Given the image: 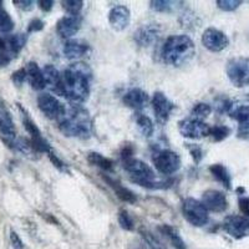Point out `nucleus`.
<instances>
[{
	"instance_id": "nucleus-46",
	"label": "nucleus",
	"mask_w": 249,
	"mask_h": 249,
	"mask_svg": "<svg viewBox=\"0 0 249 249\" xmlns=\"http://www.w3.org/2000/svg\"><path fill=\"white\" fill-rule=\"evenodd\" d=\"M5 48V40H3L1 37H0V50H4Z\"/></svg>"
},
{
	"instance_id": "nucleus-17",
	"label": "nucleus",
	"mask_w": 249,
	"mask_h": 249,
	"mask_svg": "<svg viewBox=\"0 0 249 249\" xmlns=\"http://www.w3.org/2000/svg\"><path fill=\"white\" fill-rule=\"evenodd\" d=\"M81 17L80 15H65L56 23V31L60 37L70 40L81 28Z\"/></svg>"
},
{
	"instance_id": "nucleus-19",
	"label": "nucleus",
	"mask_w": 249,
	"mask_h": 249,
	"mask_svg": "<svg viewBox=\"0 0 249 249\" xmlns=\"http://www.w3.org/2000/svg\"><path fill=\"white\" fill-rule=\"evenodd\" d=\"M44 80H45V88L55 92L59 96H65L64 85H62V75L53 65H45L43 69Z\"/></svg>"
},
{
	"instance_id": "nucleus-42",
	"label": "nucleus",
	"mask_w": 249,
	"mask_h": 249,
	"mask_svg": "<svg viewBox=\"0 0 249 249\" xmlns=\"http://www.w3.org/2000/svg\"><path fill=\"white\" fill-rule=\"evenodd\" d=\"M14 4L19 9L24 10V12H30L34 9V1L31 0H14Z\"/></svg>"
},
{
	"instance_id": "nucleus-18",
	"label": "nucleus",
	"mask_w": 249,
	"mask_h": 249,
	"mask_svg": "<svg viewBox=\"0 0 249 249\" xmlns=\"http://www.w3.org/2000/svg\"><path fill=\"white\" fill-rule=\"evenodd\" d=\"M131 13L130 9L124 5L113 6L108 13V23L116 31H122L130 25Z\"/></svg>"
},
{
	"instance_id": "nucleus-29",
	"label": "nucleus",
	"mask_w": 249,
	"mask_h": 249,
	"mask_svg": "<svg viewBox=\"0 0 249 249\" xmlns=\"http://www.w3.org/2000/svg\"><path fill=\"white\" fill-rule=\"evenodd\" d=\"M151 9L155 12L159 13H172L176 9V5L178 4V1H170V0H153L151 1Z\"/></svg>"
},
{
	"instance_id": "nucleus-36",
	"label": "nucleus",
	"mask_w": 249,
	"mask_h": 249,
	"mask_svg": "<svg viewBox=\"0 0 249 249\" xmlns=\"http://www.w3.org/2000/svg\"><path fill=\"white\" fill-rule=\"evenodd\" d=\"M241 5V0H217V6L223 12H234Z\"/></svg>"
},
{
	"instance_id": "nucleus-6",
	"label": "nucleus",
	"mask_w": 249,
	"mask_h": 249,
	"mask_svg": "<svg viewBox=\"0 0 249 249\" xmlns=\"http://www.w3.org/2000/svg\"><path fill=\"white\" fill-rule=\"evenodd\" d=\"M19 110L20 112H21V120H23L24 127H25L26 132L30 135L31 146H33L35 152L46 153V155L53 152V148H51L50 143L44 139L43 133H41L40 128L36 126V124L33 121V119L29 116V113L26 112V111L24 110L20 105H19Z\"/></svg>"
},
{
	"instance_id": "nucleus-41",
	"label": "nucleus",
	"mask_w": 249,
	"mask_h": 249,
	"mask_svg": "<svg viewBox=\"0 0 249 249\" xmlns=\"http://www.w3.org/2000/svg\"><path fill=\"white\" fill-rule=\"evenodd\" d=\"M238 207L244 217L249 218V197H241L238 199Z\"/></svg>"
},
{
	"instance_id": "nucleus-22",
	"label": "nucleus",
	"mask_w": 249,
	"mask_h": 249,
	"mask_svg": "<svg viewBox=\"0 0 249 249\" xmlns=\"http://www.w3.org/2000/svg\"><path fill=\"white\" fill-rule=\"evenodd\" d=\"M26 71V79L29 84L34 90H43L45 89V80H44L43 70L39 68L36 62L30 61L25 68Z\"/></svg>"
},
{
	"instance_id": "nucleus-44",
	"label": "nucleus",
	"mask_w": 249,
	"mask_h": 249,
	"mask_svg": "<svg viewBox=\"0 0 249 249\" xmlns=\"http://www.w3.org/2000/svg\"><path fill=\"white\" fill-rule=\"evenodd\" d=\"M10 60H12V56H10V54L6 51V49L0 50V66H8Z\"/></svg>"
},
{
	"instance_id": "nucleus-32",
	"label": "nucleus",
	"mask_w": 249,
	"mask_h": 249,
	"mask_svg": "<svg viewBox=\"0 0 249 249\" xmlns=\"http://www.w3.org/2000/svg\"><path fill=\"white\" fill-rule=\"evenodd\" d=\"M14 29V21L6 10L0 6V31L1 33H10Z\"/></svg>"
},
{
	"instance_id": "nucleus-5",
	"label": "nucleus",
	"mask_w": 249,
	"mask_h": 249,
	"mask_svg": "<svg viewBox=\"0 0 249 249\" xmlns=\"http://www.w3.org/2000/svg\"><path fill=\"white\" fill-rule=\"evenodd\" d=\"M227 76L235 88L249 86V59L238 56L227 62Z\"/></svg>"
},
{
	"instance_id": "nucleus-43",
	"label": "nucleus",
	"mask_w": 249,
	"mask_h": 249,
	"mask_svg": "<svg viewBox=\"0 0 249 249\" xmlns=\"http://www.w3.org/2000/svg\"><path fill=\"white\" fill-rule=\"evenodd\" d=\"M10 241H12L13 247H14L15 249H23L24 248L23 241L20 239V237L18 235V233H15L14 231H12V232H10Z\"/></svg>"
},
{
	"instance_id": "nucleus-27",
	"label": "nucleus",
	"mask_w": 249,
	"mask_h": 249,
	"mask_svg": "<svg viewBox=\"0 0 249 249\" xmlns=\"http://www.w3.org/2000/svg\"><path fill=\"white\" fill-rule=\"evenodd\" d=\"M160 230H161V232L170 239L171 244H172L176 249H187L184 241L182 239L181 235L178 234V232H177L173 227L168 226V224H164V226H162Z\"/></svg>"
},
{
	"instance_id": "nucleus-9",
	"label": "nucleus",
	"mask_w": 249,
	"mask_h": 249,
	"mask_svg": "<svg viewBox=\"0 0 249 249\" xmlns=\"http://www.w3.org/2000/svg\"><path fill=\"white\" fill-rule=\"evenodd\" d=\"M178 130L182 136L186 139L199 140L210 136L211 126L201 120L190 117V119H184L178 122Z\"/></svg>"
},
{
	"instance_id": "nucleus-20",
	"label": "nucleus",
	"mask_w": 249,
	"mask_h": 249,
	"mask_svg": "<svg viewBox=\"0 0 249 249\" xmlns=\"http://www.w3.org/2000/svg\"><path fill=\"white\" fill-rule=\"evenodd\" d=\"M122 101H124V105L128 106V107L133 108V110L136 111H140L147 106L148 101H150V97H148L147 92L142 90V89L133 88L124 93Z\"/></svg>"
},
{
	"instance_id": "nucleus-1",
	"label": "nucleus",
	"mask_w": 249,
	"mask_h": 249,
	"mask_svg": "<svg viewBox=\"0 0 249 249\" xmlns=\"http://www.w3.org/2000/svg\"><path fill=\"white\" fill-rule=\"evenodd\" d=\"M92 71L85 62L71 64L62 75V85L65 97L74 105L85 102L90 95V81Z\"/></svg>"
},
{
	"instance_id": "nucleus-12",
	"label": "nucleus",
	"mask_w": 249,
	"mask_h": 249,
	"mask_svg": "<svg viewBox=\"0 0 249 249\" xmlns=\"http://www.w3.org/2000/svg\"><path fill=\"white\" fill-rule=\"evenodd\" d=\"M202 44L212 53H219L230 45V39L223 31L215 28H208L202 35Z\"/></svg>"
},
{
	"instance_id": "nucleus-40",
	"label": "nucleus",
	"mask_w": 249,
	"mask_h": 249,
	"mask_svg": "<svg viewBox=\"0 0 249 249\" xmlns=\"http://www.w3.org/2000/svg\"><path fill=\"white\" fill-rule=\"evenodd\" d=\"M44 26H45V24H44L43 20L39 19V18H35V19H33L29 23L28 33H37V31H41L44 29Z\"/></svg>"
},
{
	"instance_id": "nucleus-14",
	"label": "nucleus",
	"mask_w": 249,
	"mask_h": 249,
	"mask_svg": "<svg viewBox=\"0 0 249 249\" xmlns=\"http://www.w3.org/2000/svg\"><path fill=\"white\" fill-rule=\"evenodd\" d=\"M152 107L156 117H157V121L161 122V124H166L170 119L171 112L175 110L173 102L161 91L153 93Z\"/></svg>"
},
{
	"instance_id": "nucleus-37",
	"label": "nucleus",
	"mask_w": 249,
	"mask_h": 249,
	"mask_svg": "<svg viewBox=\"0 0 249 249\" xmlns=\"http://www.w3.org/2000/svg\"><path fill=\"white\" fill-rule=\"evenodd\" d=\"M188 150H190L191 156H192V159L195 160L196 163H199L203 159V150L199 147L198 144H192L188 143Z\"/></svg>"
},
{
	"instance_id": "nucleus-2",
	"label": "nucleus",
	"mask_w": 249,
	"mask_h": 249,
	"mask_svg": "<svg viewBox=\"0 0 249 249\" xmlns=\"http://www.w3.org/2000/svg\"><path fill=\"white\" fill-rule=\"evenodd\" d=\"M59 128L65 136L76 139H89L92 131L90 113L80 105H72L65 108L59 120Z\"/></svg>"
},
{
	"instance_id": "nucleus-30",
	"label": "nucleus",
	"mask_w": 249,
	"mask_h": 249,
	"mask_svg": "<svg viewBox=\"0 0 249 249\" xmlns=\"http://www.w3.org/2000/svg\"><path fill=\"white\" fill-rule=\"evenodd\" d=\"M211 112H212V107H211L208 104L199 102V104H196V105L193 106L192 111H191V117L203 121L206 117L210 116Z\"/></svg>"
},
{
	"instance_id": "nucleus-45",
	"label": "nucleus",
	"mask_w": 249,
	"mask_h": 249,
	"mask_svg": "<svg viewBox=\"0 0 249 249\" xmlns=\"http://www.w3.org/2000/svg\"><path fill=\"white\" fill-rule=\"evenodd\" d=\"M37 4H39V8L45 13L50 12L53 6H54V1L53 0H40V1H37Z\"/></svg>"
},
{
	"instance_id": "nucleus-21",
	"label": "nucleus",
	"mask_w": 249,
	"mask_h": 249,
	"mask_svg": "<svg viewBox=\"0 0 249 249\" xmlns=\"http://www.w3.org/2000/svg\"><path fill=\"white\" fill-rule=\"evenodd\" d=\"M89 49H90L89 48V44L85 43V41L77 39H70L65 41L62 51H64V55L68 59L74 60L88 54Z\"/></svg>"
},
{
	"instance_id": "nucleus-24",
	"label": "nucleus",
	"mask_w": 249,
	"mask_h": 249,
	"mask_svg": "<svg viewBox=\"0 0 249 249\" xmlns=\"http://www.w3.org/2000/svg\"><path fill=\"white\" fill-rule=\"evenodd\" d=\"M26 41H28V36L26 34H15L10 35V36L6 37L5 40V48L10 56H15L23 50L24 46L26 45Z\"/></svg>"
},
{
	"instance_id": "nucleus-35",
	"label": "nucleus",
	"mask_w": 249,
	"mask_h": 249,
	"mask_svg": "<svg viewBox=\"0 0 249 249\" xmlns=\"http://www.w3.org/2000/svg\"><path fill=\"white\" fill-rule=\"evenodd\" d=\"M141 235L150 249H164L163 244H162L161 242H160L159 239H157V238L150 232V231L141 230Z\"/></svg>"
},
{
	"instance_id": "nucleus-26",
	"label": "nucleus",
	"mask_w": 249,
	"mask_h": 249,
	"mask_svg": "<svg viewBox=\"0 0 249 249\" xmlns=\"http://www.w3.org/2000/svg\"><path fill=\"white\" fill-rule=\"evenodd\" d=\"M88 161L89 163L92 164V166H96V167L101 168L104 171H112L113 168V161L112 160L107 159L105 156H102L99 152H90L88 155Z\"/></svg>"
},
{
	"instance_id": "nucleus-15",
	"label": "nucleus",
	"mask_w": 249,
	"mask_h": 249,
	"mask_svg": "<svg viewBox=\"0 0 249 249\" xmlns=\"http://www.w3.org/2000/svg\"><path fill=\"white\" fill-rule=\"evenodd\" d=\"M202 204L208 212L222 213L228 208V201L223 192L215 190H208L202 196Z\"/></svg>"
},
{
	"instance_id": "nucleus-16",
	"label": "nucleus",
	"mask_w": 249,
	"mask_h": 249,
	"mask_svg": "<svg viewBox=\"0 0 249 249\" xmlns=\"http://www.w3.org/2000/svg\"><path fill=\"white\" fill-rule=\"evenodd\" d=\"M160 36H161V28L157 24H144L135 31L133 39L140 46L147 48L157 43Z\"/></svg>"
},
{
	"instance_id": "nucleus-28",
	"label": "nucleus",
	"mask_w": 249,
	"mask_h": 249,
	"mask_svg": "<svg viewBox=\"0 0 249 249\" xmlns=\"http://www.w3.org/2000/svg\"><path fill=\"white\" fill-rule=\"evenodd\" d=\"M136 124L140 132H141L144 137L152 136L153 131H155V124H153L152 120H151L150 117L143 115V113H139V116L136 117Z\"/></svg>"
},
{
	"instance_id": "nucleus-11",
	"label": "nucleus",
	"mask_w": 249,
	"mask_h": 249,
	"mask_svg": "<svg viewBox=\"0 0 249 249\" xmlns=\"http://www.w3.org/2000/svg\"><path fill=\"white\" fill-rule=\"evenodd\" d=\"M232 119L238 122V137L249 139V105L248 104H234L233 102L228 111Z\"/></svg>"
},
{
	"instance_id": "nucleus-39",
	"label": "nucleus",
	"mask_w": 249,
	"mask_h": 249,
	"mask_svg": "<svg viewBox=\"0 0 249 249\" xmlns=\"http://www.w3.org/2000/svg\"><path fill=\"white\" fill-rule=\"evenodd\" d=\"M12 80H13V82H14V84L17 86H21V85H23L24 82H25V80H26L25 68L20 69V70L15 71L14 74H13V76H12Z\"/></svg>"
},
{
	"instance_id": "nucleus-25",
	"label": "nucleus",
	"mask_w": 249,
	"mask_h": 249,
	"mask_svg": "<svg viewBox=\"0 0 249 249\" xmlns=\"http://www.w3.org/2000/svg\"><path fill=\"white\" fill-rule=\"evenodd\" d=\"M210 172L212 176L217 179L218 182H221L223 184L224 188L231 190L232 188V177H231L230 171L227 170L222 163H214L210 167Z\"/></svg>"
},
{
	"instance_id": "nucleus-4",
	"label": "nucleus",
	"mask_w": 249,
	"mask_h": 249,
	"mask_svg": "<svg viewBox=\"0 0 249 249\" xmlns=\"http://www.w3.org/2000/svg\"><path fill=\"white\" fill-rule=\"evenodd\" d=\"M124 171L130 175L131 181L146 188H160L163 182L156 179V173L146 162L135 157H127L122 160Z\"/></svg>"
},
{
	"instance_id": "nucleus-13",
	"label": "nucleus",
	"mask_w": 249,
	"mask_h": 249,
	"mask_svg": "<svg viewBox=\"0 0 249 249\" xmlns=\"http://www.w3.org/2000/svg\"><path fill=\"white\" fill-rule=\"evenodd\" d=\"M223 230L235 239L244 238L249 235V218L244 215H228L223 222Z\"/></svg>"
},
{
	"instance_id": "nucleus-31",
	"label": "nucleus",
	"mask_w": 249,
	"mask_h": 249,
	"mask_svg": "<svg viewBox=\"0 0 249 249\" xmlns=\"http://www.w3.org/2000/svg\"><path fill=\"white\" fill-rule=\"evenodd\" d=\"M231 135V128L224 126V124H217V126H213L211 127L210 136L212 137L213 141L215 142H222L223 140H226L227 137Z\"/></svg>"
},
{
	"instance_id": "nucleus-10",
	"label": "nucleus",
	"mask_w": 249,
	"mask_h": 249,
	"mask_svg": "<svg viewBox=\"0 0 249 249\" xmlns=\"http://www.w3.org/2000/svg\"><path fill=\"white\" fill-rule=\"evenodd\" d=\"M37 106L40 111L45 115L48 119L59 121L65 112L66 106L60 102L59 99L50 95V93H41L37 97Z\"/></svg>"
},
{
	"instance_id": "nucleus-3",
	"label": "nucleus",
	"mask_w": 249,
	"mask_h": 249,
	"mask_svg": "<svg viewBox=\"0 0 249 249\" xmlns=\"http://www.w3.org/2000/svg\"><path fill=\"white\" fill-rule=\"evenodd\" d=\"M195 54V44L187 35H172L166 40L162 48V57L164 62L177 68L188 64Z\"/></svg>"
},
{
	"instance_id": "nucleus-23",
	"label": "nucleus",
	"mask_w": 249,
	"mask_h": 249,
	"mask_svg": "<svg viewBox=\"0 0 249 249\" xmlns=\"http://www.w3.org/2000/svg\"><path fill=\"white\" fill-rule=\"evenodd\" d=\"M102 178H104V181H105L111 188H112L115 195H116L122 202H126V203H135V202L137 201L136 195H135L131 190H128V188L122 186L119 181L111 178L110 176H105V175L102 176Z\"/></svg>"
},
{
	"instance_id": "nucleus-33",
	"label": "nucleus",
	"mask_w": 249,
	"mask_h": 249,
	"mask_svg": "<svg viewBox=\"0 0 249 249\" xmlns=\"http://www.w3.org/2000/svg\"><path fill=\"white\" fill-rule=\"evenodd\" d=\"M61 4L69 15H80V12L84 8V1L81 0H68V1H62Z\"/></svg>"
},
{
	"instance_id": "nucleus-7",
	"label": "nucleus",
	"mask_w": 249,
	"mask_h": 249,
	"mask_svg": "<svg viewBox=\"0 0 249 249\" xmlns=\"http://www.w3.org/2000/svg\"><path fill=\"white\" fill-rule=\"evenodd\" d=\"M182 213L187 222L195 227H203L210 222V214L201 201L195 198L184 199Z\"/></svg>"
},
{
	"instance_id": "nucleus-38",
	"label": "nucleus",
	"mask_w": 249,
	"mask_h": 249,
	"mask_svg": "<svg viewBox=\"0 0 249 249\" xmlns=\"http://www.w3.org/2000/svg\"><path fill=\"white\" fill-rule=\"evenodd\" d=\"M48 156H49V159H50V161L53 162V164H54V166L57 168V170L62 171V172H69V168H68V166H66L65 162H62L61 160H60L59 157H57V155H55L54 151L49 153Z\"/></svg>"
},
{
	"instance_id": "nucleus-34",
	"label": "nucleus",
	"mask_w": 249,
	"mask_h": 249,
	"mask_svg": "<svg viewBox=\"0 0 249 249\" xmlns=\"http://www.w3.org/2000/svg\"><path fill=\"white\" fill-rule=\"evenodd\" d=\"M119 224L121 226L122 230L124 231H133L135 228V223H133L132 217L130 215V213L126 210H120L119 212Z\"/></svg>"
},
{
	"instance_id": "nucleus-8",
	"label": "nucleus",
	"mask_w": 249,
	"mask_h": 249,
	"mask_svg": "<svg viewBox=\"0 0 249 249\" xmlns=\"http://www.w3.org/2000/svg\"><path fill=\"white\" fill-rule=\"evenodd\" d=\"M153 164L160 173L170 176L181 168V157L171 150H161L153 153Z\"/></svg>"
}]
</instances>
